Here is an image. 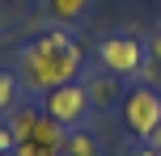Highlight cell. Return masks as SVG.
I'll return each mask as SVG.
<instances>
[{"label": "cell", "instance_id": "3957f363", "mask_svg": "<svg viewBox=\"0 0 161 156\" xmlns=\"http://www.w3.org/2000/svg\"><path fill=\"white\" fill-rule=\"evenodd\" d=\"M119 114H123V127H127L136 139H148L161 127V93L148 89V84H136L131 93H123Z\"/></svg>", "mask_w": 161, "mask_h": 156}, {"label": "cell", "instance_id": "5bb4252c", "mask_svg": "<svg viewBox=\"0 0 161 156\" xmlns=\"http://www.w3.org/2000/svg\"><path fill=\"white\" fill-rule=\"evenodd\" d=\"M148 143H153V148H157V156H161V127H157L153 135H148Z\"/></svg>", "mask_w": 161, "mask_h": 156}, {"label": "cell", "instance_id": "5b68a950", "mask_svg": "<svg viewBox=\"0 0 161 156\" xmlns=\"http://www.w3.org/2000/svg\"><path fill=\"white\" fill-rule=\"evenodd\" d=\"M80 84H85L93 110H97V106H110V101H123V97H119V76L106 72V68H102V72H85V76H80Z\"/></svg>", "mask_w": 161, "mask_h": 156}, {"label": "cell", "instance_id": "7a4b0ae2", "mask_svg": "<svg viewBox=\"0 0 161 156\" xmlns=\"http://www.w3.org/2000/svg\"><path fill=\"white\" fill-rule=\"evenodd\" d=\"M42 114L55 118L64 131H76V127L89 123L93 101H89V93H85V84H80V80H68V84H59V89L42 93Z\"/></svg>", "mask_w": 161, "mask_h": 156}, {"label": "cell", "instance_id": "7c38bea8", "mask_svg": "<svg viewBox=\"0 0 161 156\" xmlns=\"http://www.w3.org/2000/svg\"><path fill=\"white\" fill-rule=\"evenodd\" d=\"M13 148H17V139L8 131V114H0V152H13Z\"/></svg>", "mask_w": 161, "mask_h": 156}, {"label": "cell", "instance_id": "277c9868", "mask_svg": "<svg viewBox=\"0 0 161 156\" xmlns=\"http://www.w3.org/2000/svg\"><path fill=\"white\" fill-rule=\"evenodd\" d=\"M97 63H102L106 72H114V76H140L144 47H140L136 38H127V34H110V38L97 42Z\"/></svg>", "mask_w": 161, "mask_h": 156}, {"label": "cell", "instance_id": "52a82bcc", "mask_svg": "<svg viewBox=\"0 0 161 156\" xmlns=\"http://www.w3.org/2000/svg\"><path fill=\"white\" fill-rule=\"evenodd\" d=\"M59 156H102V148H97V139L85 131V127H76V131H68L64 152H59Z\"/></svg>", "mask_w": 161, "mask_h": 156}, {"label": "cell", "instance_id": "30bf717a", "mask_svg": "<svg viewBox=\"0 0 161 156\" xmlns=\"http://www.w3.org/2000/svg\"><path fill=\"white\" fill-rule=\"evenodd\" d=\"M140 84H148V89L161 84V68L153 63V59H144V68H140Z\"/></svg>", "mask_w": 161, "mask_h": 156}, {"label": "cell", "instance_id": "9c48e42d", "mask_svg": "<svg viewBox=\"0 0 161 156\" xmlns=\"http://www.w3.org/2000/svg\"><path fill=\"white\" fill-rule=\"evenodd\" d=\"M144 59H153V63L161 68V25H157V30L144 38Z\"/></svg>", "mask_w": 161, "mask_h": 156}, {"label": "cell", "instance_id": "4fadbf2b", "mask_svg": "<svg viewBox=\"0 0 161 156\" xmlns=\"http://www.w3.org/2000/svg\"><path fill=\"white\" fill-rule=\"evenodd\" d=\"M127 156H157L153 143H136V148H127Z\"/></svg>", "mask_w": 161, "mask_h": 156}, {"label": "cell", "instance_id": "8fae6325", "mask_svg": "<svg viewBox=\"0 0 161 156\" xmlns=\"http://www.w3.org/2000/svg\"><path fill=\"white\" fill-rule=\"evenodd\" d=\"M13 152H17V156H55V152H47L42 143H34V139H21Z\"/></svg>", "mask_w": 161, "mask_h": 156}, {"label": "cell", "instance_id": "ba28073f", "mask_svg": "<svg viewBox=\"0 0 161 156\" xmlns=\"http://www.w3.org/2000/svg\"><path fill=\"white\" fill-rule=\"evenodd\" d=\"M17 93H21V80H17V72L0 68V114H8V110L17 106Z\"/></svg>", "mask_w": 161, "mask_h": 156}, {"label": "cell", "instance_id": "6da1fadb", "mask_svg": "<svg viewBox=\"0 0 161 156\" xmlns=\"http://www.w3.org/2000/svg\"><path fill=\"white\" fill-rule=\"evenodd\" d=\"M13 72L30 97H42V93L59 89L68 80H80L85 76V55H80V42L68 30H47L17 51Z\"/></svg>", "mask_w": 161, "mask_h": 156}, {"label": "cell", "instance_id": "8992f818", "mask_svg": "<svg viewBox=\"0 0 161 156\" xmlns=\"http://www.w3.org/2000/svg\"><path fill=\"white\" fill-rule=\"evenodd\" d=\"M89 4H93V0H42L47 17H51V21H59V25H76L80 17L89 13Z\"/></svg>", "mask_w": 161, "mask_h": 156}, {"label": "cell", "instance_id": "9a60e30c", "mask_svg": "<svg viewBox=\"0 0 161 156\" xmlns=\"http://www.w3.org/2000/svg\"><path fill=\"white\" fill-rule=\"evenodd\" d=\"M0 156H17V152H0Z\"/></svg>", "mask_w": 161, "mask_h": 156}]
</instances>
